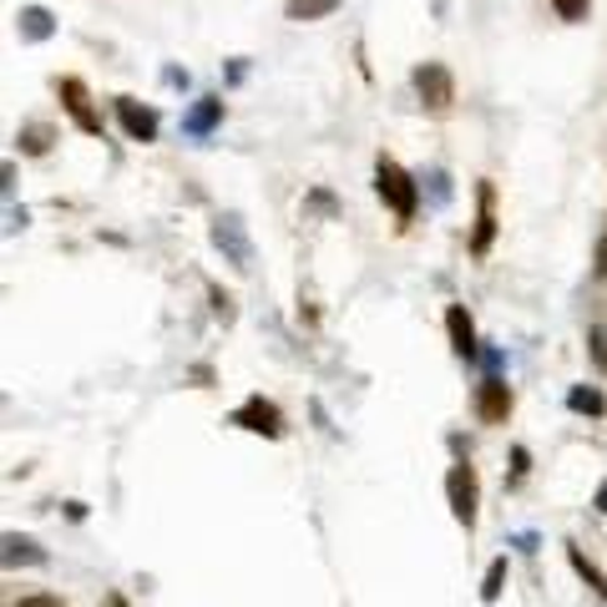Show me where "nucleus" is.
I'll list each match as a JSON object with an SVG mask.
<instances>
[{"label":"nucleus","instance_id":"nucleus-5","mask_svg":"<svg viewBox=\"0 0 607 607\" xmlns=\"http://www.w3.org/2000/svg\"><path fill=\"white\" fill-rule=\"evenodd\" d=\"M233 426L253 430V435H268V441H279L283 435V415L274 401H264V395H249V401L233 410Z\"/></svg>","mask_w":607,"mask_h":607},{"label":"nucleus","instance_id":"nucleus-7","mask_svg":"<svg viewBox=\"0 0 607 607\" xmlns=\"http://www.w3.org/2000/svg\"><path fill=\"white\" fill-rule=\"evenodd\" d=\"M117 122L132 142H157V112L142 106L137 97H117Z\"/></svg>","mask_w":607,"mask_h":607},{"label":"nucleus","instance_id":"nucleus-18","mask_svg":"<svg viewBox=\"0 0 607 607\" xmlns=\"http://www.w3.org/2000/svg\"><path fill=\"white\" fill-rule=\"evenodd\" d=\"M506 587V557H496V562L486 567V582H481V603H496Z\"/></svg>","mask_w":607,"mask_h":607},{"label":"nucleus","instance_id":"nucleus-4","mask_svg":"<svg viewBox=\"0 0 607 607\" xmlns=\"http://www.w3.org/2000/svg\"><path fill=\"white\" fill-rule=\"evenodd\" d=\"M415 91H420L426 112H445V106L456 102V81H451V72H445L441 61H420L415 66Z\"/></svg>","mask_w":607,"mask_h":607},{"label":"nucleus","instance_id":"nucleus-22","mask_svg":"<svg viewBox=\"0 0 607 607\" xmlns=\"http://www.w3.org/2000/svg\"><path fill=\"white\" fill-rule=\"evenodd\" d=\"M597 279H607V238H597Z\"/></svg>","mask_w":607,"mask_h":607},{"label":"nucleus","instance_id":"nucleus-19","mask_svg":"<svg viewBox=\"0 0 607 607\" xmlns=\"http://www.w3.org/2000/svg\"><path fill=\"white\" fill-rule=\"evenodd\" d=\"M587 355H593V365L607 375V325H593V329H587Z\"/></svg>","mask_w":607,"mask_h":607},{"label":"nucleus","instance_id":"nucleus-15","mask_svg":"<svg viewBox=\"0 0 607 607\" xmlns=\"http://www.w3.org/2000/svg\"><path fill=\"white\" fill-rule=\"evenodd\" d=\"M340 11V0H289L283 5V15L289 21H325V15Z\"/></svg>","mask_w":607,"mask_h":607},{"label":"nucleus","instance_id":"nucleus-20","mask_svg":"<svg viewBox=\"0 0 607 607\" xmlns=\"http://www.w3.org/2000/svg\"><path fill=\"white\" fill-rule=\"evenodd\" d=\"M552 11L562 15V21H582L587 15V0H552Z\"/></svg>","mask_w":607,"mask_h":607},{"label":"nucleus","instance_id":"nucleus-12","mask_svg":"<svg viewBox=\"0 0 607 607\" xmlns=\"http://www.w3.org/2000/svg\"><path fill=\"white\" fill-rule=\"evenodd\" d=\"M15 26H21V41H51L56 36V15L46 11V5H21Z\"/></svg>","mask_w":607,"mask_h":607},{"label":"nucleus","instance_id":"nucleus-9","mask_svg":"<svg viewBox=\"0 0 607 607\" xmlns=\"http://www.w3.org/2000/svg\"><path fill=\"white\" fill-rule=\"evenodd\" d=\"M491 238H496V193H491V182H481L476 188V238H471L476 258L491 249Z\"/></svg>","mask_w":607,"mask_h":607},{"label":"nucleus","instance_id":"nucleus-6","mask_svg":"<svg viewBox=\"0 0 607 607\" xmlns=\"http://www.w3.org/2000/svg\"><path fill=\"white\" fill-rule=\"evenodd\" d=\"M476 415H481L486 426H502L506 415H511V390H506L502 375H486V380L476 385Z\"/></svg>","mask_w":607,"mask_h":607},{"label":"nucleus","instance_id":"nucleus-1","mask_svg":"<svg viewBox=\"0 0 607 607\" xmlns=\"http://www.w3.org/2000/svg\"><path fill=\"white\" fill-rule=\"evenodd\" d=\"M375 188H380V198H385L390 213H395L401 223L415 218V207H420V188H415V178L395 163V157H380V163H375Z\"/></svg>","mask_w":607,"mask_h":607},{"label":"nucleus","instance_id":"nucleus-2","mask_svg":"<svg viewBox=\"0 0 607 607\" xmlns=\"http://www.w3.org/2000/svg\"><path fill=\"white\" fill-rule=\"evenodd\" d=\"M213 249H218L223 258L238 268V274H249V268H253V238H249V228H243V218H238V213L213 218Z\"/></svg>","mask_w":607,"mask_h":607},{"label":"nucleus","instance_id":"nucleus-8","mask_svg":"<svg viewBox=\"0 0 607 607\" xmlns=\"http://www.w3.org/2000/svg\"><path fill=\"white\" fill-rule=\"evenodd\" d=\"M61 102H66V112H72V122L81 127V132L102 137V117L91 112V97H87V87H81L76 76H66V81H61Z\"/></svg>","mask_w":607,"mask_h":607},{"label":"nucleus","instance_id":"nucleus-13","mask_svg":"<svg viewBox=\"0 0 607 607\" xmlns=\"http://www.w3.org/2000/svg\"><path fill=\"white\" fill-rule=\"evenodd\" d=\"M5 567H41L46 562V547H36L30 536H21V532H5Z\"/></svg>","mask_w":607,"mask_h":607},{"label":"nucleus","instance_id":"nucleus-3","mask_svg":"<svg viewBox=\"0 0 607 607\" xmlns=\"http://www.w3.org/2000/svg\"><path fill=\"white\" fill-rule=\"evenodd\" d=\"M445 496H451V517L471 532V527H476V506H481V486H476V471L466 466V460L445 471Z\"/></svg>","mask_w":607,"mask_h":607},{"label":"nucleus","instance_id":"nucleus-16","mask_svg":"<svg viewBox=\"0 0 607 607\" xmlns=\"http://www.w3.org/2000/svg\"><path fill=\"white\" fill-rule=\"evenodd\" d=\"M567 562L578 567V578H587V587H593L597 597H607V578H603V572H597L593 562H587V557H582V547H567Z\"/></svg>","mask_w":607,"mask_h":607},{"label":"nucleus","instance_id":"nucleus-10","mask_svg":"<svg viewBox=\"0 0 607 607\" xmlns=\"http://www.w3.org/2000/svg\"><path fill=\"white\" fill-rule=\"evenodd\" d=\"M445 334H451V350H456V359H476V355H481L471 314L460 309V304H451V309H445Z\"/></svg>","mask_w":607,"mask_h":607},{"label":"nucleus","instance_id":"nucleus-14","mask_svg":"<svg viewBox=\"0 0 607 607\" xmlns=\"http://www.w3.org/2000/svg\"><path fill=\"white\" fill-rule=\"evenodd\" d=\"M15 142H21V152H26V157H46V152H51V142H56V132H51L46 122H26V127L15 132Z\"/></svg>","mask_w":607,"mask_h":607},{"label":"nucleus","instance_id":"nucleus-25","mask_svg":"<svg viewBox=\"0 0 607 607\" xmlns=\"http://www.w3.org/2000/svg\"><path fill=\"white\" fill-rule=\"evenodd\" d=\"M106 607H127V603H122V597H106Z\"/></svg>","mask_w":607,"mask_h":607},{"label":"nucleus","instance_id":"nucleus-11","mask_svg":"<svg viewBox=\"0 0 607 607\" xmlns=\"http://www.w3.org/2000/svg\"><path fill=\"white\" fill-rule=\"evenodd\" d=\"M218 122H223V97H198V102L188 106V117H182V132H188V137H207Z\"/></svg>","mask_w":607,"mask_h":607},{"label":"nucleus","instance_id":"nucleus-21","mask_svg":"<svg viewBox=\"0 0 607 607\" xmlns=\"http://www.w3.org/2000/svg\"><path fill=\"white\" fill-rule=\"evenodd\" d=\"M430 193H435V203H451V178L445 173H430Z\"/></svg>","mask_w":607,"mask_h":607},{"label":"nucleus","instance_id":"nucleus-23","mask_svg":"<svg viewBox=\"0 0 607 607\" xmlns=\"http://www.w3.org/2000/svg\"><path fill=\"white\" fill-rule=\"evenodd\" d=\"M15 607H61L56 597H26V603H15Z\"/></svg>","mask_w":607,"mask_h":607},{"label":"nucleus","instance_id":"nucleus-17","mask_svg":"<svg viewBox=\"0 0 607 607\" xmlns=\"http://www.w3.org/2000/svg\"><path fill=\"white\" fill-rule=\"evenodd\" d=\"M567 405H572L578 415H603V410H607V401L597 395V390H587V385L572 390V395H567Z\"/></svg>","mask_w":607,"mask_h":607},{"label":"nucleus","instance_id":"nucleus-24","mask_svg":"<svg viewBox=\"0 0 607 607\" xmlns=\"http://www.w3.org/2000/svg\"><path fill=\"white\" fill-rule=\"evenodd\" d=\"M593 506H597V511H603V517H607V481H603V486H597V496H593Z\"/></svg>","mask_w":607,"mask_h":607}]
</instances>
